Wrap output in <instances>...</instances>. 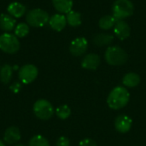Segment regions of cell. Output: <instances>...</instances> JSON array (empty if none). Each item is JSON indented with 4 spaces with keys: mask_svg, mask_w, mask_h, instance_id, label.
I'll return each instance as SVG.
<instances>
[{
    "mask_svg": "<svg viewBox=\"0 0 146 146\" xmlns=\"http://www.w3.org/2000/svg\"><path fill=\"white\" fill-rule=\"evenodd\" d=\"M21 47L18 38L10 33H3L0 35V50L7 54L16 53Z\"/></svg>",
    "mask_w": 146,
    "mask_h": 146,
    "instance_id": "obj_5",
    "label": "cell"
},
{
    "mask_svg": "<svg viewBox=\"0 0 146 146\" xmlns=\"http://www.w3.org/2000/svg\"><path fill=\"white\" fill-rule=\"evenodd\" d=\"M133 125L132 119L127 115H120L115 120V130L120 133H127L131 130Z\"/></svg>",
    "mask_w": 146,
    "mask_h": 146,
    "instance_id": "obj_9",
    "label": "cell"
},
{
    "mask_svg": "<svg viewBox=\"0 0 146 146\" xmlns=\"http://www.w3.org/2000/svg\"><path fill=\"white\" fill-rule=\"evenodd\" d=\"M20 129L16 127H9L5 130L3 135V140L8 145H14L21 139Z\"/></svg>",
    "mask_w": 146,
    "mask_h": 146,
    "instance_id": "obj_14",
    "label": "cell"
},
{
    "mask_svg": "<svg viewBox=\"0 0 146 146\" xmlns=\"http://www.w3.org/2000/svg\"><path fill=\"white\" fill-rule=\"evenodd\" d=\"M9 89L11 90L12 92L18 93L21 91V83H20V82H15V83H13L9 86Z\"/></svg>",
    "mask_w": 146,
    "mask_h": 146,
    "instance_id": "obj_27",
    "label": "cell"
},
{
    "mask_svg": "<svg viewBox=\"0 0 146 146\" xmlns=\"http://www.w3.org/2000/svg\"><path fill=\"white\" fill-rule=\"evenodd\" d=\"M117 22V20L114 17V15H107L100 18L98 21V26L103 30H109L115 27V23Z\"/></svg>",
    "mask_w": 146,
    "mask_h": 146,
    "instance_id": "obj_20",
    "label": "cell"
},
{
    "mask_svg": "<svg viewBox=\"0 0 146 146\" xmlns=\"http://www.w3.org/2000/svg\"><path fill=\"white\" fill-rule=\"evenodd\" d=\"M33 113L35 116L40 120H50L54 115V108L52 104L46 99H38L33 104Z\"/></svg>",
    "mask_w": 146,
    "mask_h": 146,
    "instance_id": "obj_6",
    "label": "cell"
},
{
    "mask_svg": "<svg viewBox=\"0 0 146 146\" xmlns=\"http://www.w3.org/2000/svg\"><path fill=\"white\" fill-rule=\"evenodd\" d=\"M27 146H50L49 141L42 135H35L28 142Z\"/></svg>",
    "mask_w": 146,
    "mask_h": 146,
    "instance_id": "obj_24",
    "label": "cell"
},
{
    "mask_svg": "<svg viewBox=\"0 0 146 146\" xmlns=\"http://www.w3.org/2000/svg\"><path fill=\"white\" fill-rule=\"evenodd\" d=\"M114 33L115 35L121 40H124L130 36L131 27L127 22L124 20L117 21L114 27Z\"/></svg>",
    "mask_w": 146,
    "mask_h": 146,
    "instance_id": "obj_11",
    "label": "cell"
},
{
    "mask_svg": "<svg viewBox=\"0 0 146 146\" xmlns=\"http://www.w3.org/2000/svg\"><path fill=\"white\" fill-rule=\"evenodd\" d=\"M130 100V93L125 86H116L109 94L107 98L108 106L115 110L126 107Z\"/></svg>",
    "mask_w": 146,
    "mask_h": 146,
    "instance_id": "obj_1",
    "label": "cell"
},
{
    "mask_svg": "<svg viewBox=\"0 0 146 146\" xmlns=\"http://www.w3.org/2000/svg\"><path fill=\"white\" fill-rule=\"evenodd\" d=\"M101 63L100 56L96 53H90L86 55L81 61V66L87 70H96Z\"/></svg>",
    "mask_w": 146,
    "mask_h": 146,
    "instance_id": "obj_10",
    "label": "cell"
},
{
    "mask_svg": "<svg viewBox=\"0 0 146 146\" xmlns=\"http://www.w3.org/2000/svg\"><path fill=\"white\" fill-rule=\"evenodd\" d=\"M56 146H70V141L69 139L65 137V136H62L60 137L57 141H56Z\"/></svg>",
    "mask_w": 146,
    "mask_h": 146,
    "instance_id": "obj_25",
    "label": "cell"
},
{
    "mask_svg": "<svg viewBox=\"0 0 146 146\" xmlns=\"http://www.w3.org/2000/svg\"><path fill=\"white\" fill-rule=\"evenodd\" d=\"M29 31L30 27L27 22H20L15 26L14 29V34L17 38H24L29 33Z\"/></svg>",
    "mask_w": 146,
    "mask_h": 146,
    "instance_id": "obj_22",
    "label": "cell"
},
{
    "mask_svg": "<svg viewBox=\"0 0 146 146\" xmlns=\"http://www.w3.org/2000/svg\"><path fill=\"white\" fill-rule=\"evenodd\" d=\"M55 9L60 14H68L72 10L74 1L73 0H51Z\"/></svg>",
    "mask_w": 146,
    "mask_h": 146,
    "instance_id": "obj_16",
    "label": "cell"
},
{
    "mask_svg": "<svg viewBox=\"0 0 146 146\" xmlns=\"http://www.w3.org/2000/svg\"><path fill=\"white\" fill-rule=\"evenodd\" d=\"M79 146H98L96 142L92 139H89V138H86V139H82L80 142V145Z\"/></svg>",
    "mask_w": 146,
    "mask_h": 146,
    "instance_id": "obj_26",
    "label": "cell"
},
{
    "mask_svg": "<svg viewBox=\"0 0 146 146\" xmlns=\"http://www.w3.org/2000/svg\"><path fill=\"white\" fill-rule=\"evenodd\" d=\"M16 20L9 14L3 13L0 15V28L5 33H9L15 29Z\"/></svg>",
    "mask_w": 146,
    "mask_h": 146,
    "instance_id": "obj_13",
    "label": "cell"
},
{
    "mask_svg": "<svg viewBox=\"0 0 146 146\" xmlns=\"http://www.w3.org/2000/svg\"><path fill=\"white\" fill-rule=\"evenodd\" d=\"M14 146H26L25 145H23V144H16V145H15Z\"/></svg>",
    "mask_w": 146,
    "mask_h": 146,
    "instance_id": "obj_29",
    "label": "cell"
},
{
    "mask_svg": "<svg viewBox=\"0 0 146 146\" xmlns=\"http://www.w3.org/2000/svg\"><path fill=\"white\" fill-rule=\"evenodd\" d=\"M133 11L134 6L130 0H115L112 5V13L117 21L131 16Z\"/></svg>",
    "mask_w": 146,
    "mask_h": 146,
    "instance_id": "obj_4",
    "label": "cell"
},
{
    "mask_svg": "<svg viewBox=\"0 0 146 146\" xmlns=\"http://www.w3.org/2000/svg\"><path fill=\"white\" fill-rule=\"evenodd\" d=\"M55 113H56V116L59 119H61V120H66L71 115V109L67 104H62V105L58 106L56 109Z\"/></svg>",
    "mask_w": 146,
    "mask_h": 146,
    "instance_id": "obj_23",
    "label": "cell"
},
{
    "mask_svg": "<svg viewBox=\"0 0 146 146\" xmlns=\"http://www.w3.org/2000/svg\"><path fill=\"white\" fill-rule=\"evenodd\" d=\"M140 83V76L136 73H127L122 78V84L125 87L133 88Z\"/></svg>",
    "mask_w": 146,
    "mask_h": 146,
    "instance_id": "obj_18",
    "label": "cell"
},
{
    "mask_svg": "<svg viewBox=\"0 0 146 146\" xmlns=\"http://www.w3.org/2000/svg\"><path fill=\"white\" fill-rule=\"evenodd\" d=\"M66 19H67V23L73 27H77L80 26L82 23L80 13L74 10L69 11L66 15Z\"/></svg>",
    "mask_w": 146,
    "mask_h": 146,
    "instance_id": "obj_21",
    "label": "cell"
},
{
    "mask_svg": "<svg viewBox=\"0 0 146 146\" xmlns=\"http://www.w3.org/2000/svg\"><path fill=\"white\" fill-rule=\"evenodd\" d=\"M104 58L108 64L112 66H121L127 62L128 59L127 53L120 46L114 45L107 48L104 53Z\"/></svg>",
    "mask_w": 146,
    "mask_h": 146,
    "instance_id": "obj_2",
    "label": "cell"
},
{
    "mask_svg": "<svg viewBox=\"0 0 146 146\" xmlns=\"http://www.w3.org/2000/svg\"><path fill=\"white\" fill-rule=\"evenodd\" d=\"M13 68L9 64H4L0 68V80L3 84L6 85L11 81L13 76Z\"/></svg>",
    "mask_w": 146,
    "mask_h": 146,
    "instance_id": "obj_19",
    "label": "cell"
},
{
    "mask_svg": "<svg viewBox=\"0 0 146 146\" xmlns=\"http://www.w3.org/2000/svg\"><path fill=\"white\" fill-rule=\"evenodd\" d=\"M38 74V68L33 64H25L19 69L18 76L22 84L28 85L33 82Z\"/></svg>",
    "mask_w": 146,
    "mask_h": 146,
    "instance_id": "obj_7",
    "label": "cell"
},
{
    "mask_svg": "<svg viewBox=\"0 0 146 146\" xmlns=\"http://www.w3.org/2000/svg\"><path fill=\"white\" fill-rule=\"evenodd\" d=\"M0 146H5V144L2 140H0Z\"/></svg>",
    "mask_w": 146,
    "mask_h": 146,
    "instance_id": "obj_28",
    "label": "cell"
},
{
    "mask_svg": "<svg viewBox=\"0 0 146 146\" xmlns=\"http://www.w3.org/2000/svg\"><path fill=\"white\" fill-rule=\"evenodd\" d=\"M114 41V37L110 33H98L93 38V44L98 47L107 46L112 44Z\"/></svg>",
    "mask_w": 146,
    "mask_h": 146,
    "instance_id": "obj_17",
    "label": "cell"
},
{
    "mask_svg": "<svg viewBox=\"0 0 146 146\" xmlns=\"http://www.w3.org/2000/svg\"><path fill=\"white\" fill-rule=\"evenodd\" d=\"M67 24H68L67 19L63 14L58 13V14H55L50 17L49 25L51 27V29H53L54 31H56V32L62 31L65 28Z\"/></svg>",
    "mask_w": 146,
    "mask_h": 146,
    "instance_id": "obj_12",
    "label": "cell"
},
{
    "mask_svg": "<svg viewBox=\"0 0 146 146\" xmlns=\"http://www.w3.org/2000/svg\"><path fill=\"white\" fill-rule=\"evenodd\" d=\"M7 12L14 18H21L27 14V8L20 2H12L8 5Z\"/></svg>",
    "mask_w": 146,
    "mask_h": 146,
    "instance_id": "obj_15",
    "label": "cell"
},
{
    "mask_svg": "<svg viewBox=\"0 0 146 146\" xmlns=\"http://www.w3.org/2000/svg\"><path fill=\"white\" fill-rule=\"evenodd\" d=\"M88 49V41L84 37H78L72 40L69 45V51L74 56H83Z\"/></svg>",
    "mask_w": 146,
    "mask_h": 146,
    "instance_id": "obj_8",
    "label": "cell"
},
{
    "mask_svg": "<svg viewBox=\"0 0 146 146\" xmlns=\"http://www.w3.org/2000/svg\"><path fill=\"white\" fill-rule=\"evenodd\" d=\"M50 15L44 9L36 8L27 12L26 21L27 23L33 27H43L50 21Z\"/></svg>",
    "mask_w": 146,
    "mask_h": 146,
    "instance_id": "obj_3",
    "label": "cell"
}]
</instances>
